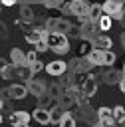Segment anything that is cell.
Returning <instances> with one entry per match:
<instances>
[{
  "mask_svg": "<svg viewBox=\"0 0 125 127\" xmlns=\"http://www.w3.org/2000/svg\"><path fill=\"white\" fill-rule=\"evenodd\" d=\"M46 42H48L50 50L56 52V54H60V56H63V54L69 52V40L63 34H56V32L54 34H48L46 36Z\"/></svg>",
  "mask_w": 125,
  "mask_h": 127,
  "instance_id": "cell-1",
  "label": "cell"
},
{
  "mask_svg": "<svg viewBox=\"0 0 125 127\" xmlns=\"http://www.w3.org/2000/svg\"><path fill=\"white\" fill-rule=\"evenodd\" d=\"M89 2H83V0H73L69 2V10H71V16H75L79 20V24L87 22L89 20Z\"/></svg>",
  "mask_w": 125,
  "mask_h": 127,
  "instance_id": "cell-2",
  "label": "cell"
},
{
  "mask_svg": "<svg viewBox=\"0 0 125 127\" xmlns=\"http://www.w3.org/2000/svg\"><path fill=\"white\" fill-rule=\"evenodd\" d=\"M101 8H103V14L105 16H109V18H123L125 14H123V10H125V4L123 2H117V0H107V2H103L101 4Z\"/></svg>",
  "mask_w": 125,
  "mask_h": 127,
  "instance_id": "cell-3",
  "label": "cell"
},
{
  "mask_svg": "<svg viewBox=\"0 0 125 127\" xmlns=\"http://www.w3.org/2000/svg\"><path fill=\"white\" fill-rule=\"evenodd\" d=\"M97 34H101V32H99V24H97V22L87 20V22L79 24V40H93Z\"/></svg>",
  "mask_w": 125,
  "mask_h": 127,
  "instance_id": "cell-4",
  "label": "cell"
},
{
  "mask_svg": "<svg viewBox=\"0 0 125 127\" xmlns=\"http://www.w3.org/2000/svg\"><path fill=\"white\" fill-rule=\"evenodd\" d=\"M67 65H69V71H71V73H75V75H79V73H87V71L93 67V65H91V62H89L87 58H77V56H75Z\"/></svg>",
  "mask_w": 125,
  "mask_h": 127,
  "instance_id": "cell-5",
  "label": "cell"
},
{
  "mask_svg": "<svg viewBox=\"0 0 125 127\" xmlns=\"http://www.w3.org/2000/svg\"><path fill=\"white\" fill-rule=\"evenodd\" d=\"M26 87H28V93L34 95V97H38V99L48 93V85L44 83V79H38V77H32V79L26 83Z\"/></svg>",
  "mask_w": 125,
  "mask_h": 127,
  "instance_id": "cell-6",
  "label": "cell"
},
{
  "mask_svg": "<svg viewBox=\"0 0 125 127\" xmlns=\"http://www.w3.org/2000/svg\"><path fill=\"white\" fill-rule=\"evenodd\" d=\"M46 71L50 75H54V77H60V75H65L69 71V65L65 62H62V60H54V62L46 64Z\"/></svg>",
  "mask_w": 125,
  "mask_h": 127,
  "instance_id": "cell-7",
  "label": "cell"
},
{
  "mask_svg": "<svg viewBox=\"0 0 125 127\" xmlns=\"http://www.w3.org/2000/svg\"><path fill=\"white\" fill-rule=\"evenodd\" d=\"M123 71L121 69H113V67H109V69H105L103 73H101V79H103V83L105 85H119L121 83V79H123Z\"/></svg>",
  "mask_w": 125,
  "mask_h": 127,
  "instance_id": "cell-8",
  "label": "cell"
},
{
  "mask_svg": "<svg viewBox=\"0 0 125 127\" xmlns=\"http://www.w3.org/2000/svg\"><path fill=\"white\" fill-rule=\"evenodd\" d=\"M46 36H48V32H46L44 28H32V30L26 32V42L36 46V44H40L42 40H46Z\"/></svg>",
  "mask_w": 125,
  "mask_h": 127,
  "instance_id": "cell-9",
  "label": "cell"
},
{
  "mask_svg": "<svg viewBox=\"0 0 125 127\" xmlns=\"http://www.w3.org/2000/svg\"><path fill=\"white\" fill-rule=\"evenodd\" d=\"M91 44H93V48L95 50H111V46H113V42H111V38L107 36V34H97L93 40H91Z\"/></svg>",
  "mask_w": 125,
  "mask_h": 127,
  "instance_id": "cell-10",
  "label": "cell"
},
{
  "mask_svg": "<svg viewBox=\"0 0 125 127\" xmlns=\"http://www.w3.org/2000/svg\"><path fill=\"white\" fill-rule=\"evenodd\" d=\"M93 50H95V48H93L91 40H77V46H75V54H77V58H87Z\"/></svg>",
  "mask_w": 125,
  "mask_h": 127,
  "instance_id": "cell-11",
  "label": "cell"
},
{
  "mask_svg": "<svg viewBox=\"0 0 125 127\" xmlns=\"http://www.w3.org/2000/svg\"><path fill=\"white\" fill-rule=\"evenodd\" d=\"M8 93H10V99H24L28 95V87L26 83H12L8 87Z\"/></svg>",
  "mask_w": 125,
  "mask_h": 127,
  "instance_id": "cell-12",
  "label": "cell"
},
{
  "mask_svg": "<svg viewBox=\"0 0 125 127\" xmlns=\"http://www.w3.org/2000/svg\"><path fill=\"white\" fill-rule=\"evenodd\" d=\"M81 91H83L87 97H91V95L97 91V81H95L93 75H85V79H83V83H81Z\"/></svg>",
  "mask_w": 125,
  "mask_h": 127,
  "instance_id": "cell-13",
  "label": "cell"
},
{
  "mask_svg": "<svg viewBox=\"0 0 125 127\" xmlns=\"http://www.w3.org/2000/svg\"><path fill=\"white\" fill-rule=\"evenodd\" d=\"M30 119H32V115H30L28 111H24V109H16V111L10 113V121H12V125H18V123H30Z\"/></svg>",
  "mask_w": 125,
  "mask_h": 127,
  "instance_id": "cell-14",
  "label": "cell"
},
{
  "mask_svg": "<svg viewBox=\"0 0 125 127\" xmlns=\"http://www.w3.org/2000/svg\"><path fill=\"white\" fill-rule=\"evenodd\" d=\"M10 62H12V65H28L26 54H24L20 48H12V50H10Z\"/></svg>",
  "mask_w": 125,
  "mask_h": 127,
  "instance_id": "cell-15",
  "label": "cell"
},
{
  "mask_svg": "<svg viewBox=\"0 0 125 127\" xmlns=\"http://www.w3.org/2000/svg\"><path fill=\"white\" fill-rule=\"evenodd\" d=\"M32 117L40 123V125H46V123H52V117H50V111L44 109V107H36L32 111Z\"/></svg>",
  "mask_w": 125,
  "mask_h": 127,
  "instance_id": "cell-16",
  "label": "cell"
},
{
  "mask_svg": "<svg viewBox=\"0 0 125 127\" xmlns=\"http://www.w3.org/2000/svg\"><path fill=\"white\" fill-rule=\"evenodd\" d=\"M20 20H22V22H26V24L34 22V20H36L34 8H32V6H28V4H22V6H20Z\"/></svg>",
  "mask_w": 125,
  "mask_h": 127,
  "instance_id": "cell-17",
  "label": "cell"
},
{
  "mask_svg": "<svg viewBox=\"0 0 125 127\" xmlns=\"http://www.w3.org/2000/svg\"><path fill=\"white\" fill-rule=\"evenodd\" d=\"M63 93H65V87L63 85H60V83H50L48 85V95L52 97V99H62L63 97Z\"/></svg>",
  "mask_w": 125,
  "mask_h": 127,
  "instance_id": "cell-18",
  "label": "cell"
},
{
  "mask_svg": "<svg viewBox=\"0 0 125 127\" xmlns=\"http://www.w3.org/2000/svg\"><path fill=\"white\" fill-rule=\"evenodd\" d=\"M65 113H67V111H65L62 105H60V107H56V109H52V111H50L52 123H54V125H60V123H62V119L65 117Z\"/></svg>",
  "mask_w": 125,
  "mask_h": 127,
  "instance_id": "cell-19",
  "label": "cell"
},
{
  "mask_svg": "<svg viewBox=\"0 0 125 127\" xmlns=\"http://www.w3.org/2000/svg\"><path fill=\"white\" fill-rule=\"evenodd\" d=\"M113 119L119 127H125V107L123 105H117L113 107Z\"/></svg>",
  "mask_w": 125,
  "mask_h": 127,
  "instance_id": "cell-20",
  "label": "cell"
},
{
  "mask_svg": "<svg viewBox=\"0 0 125 127\" xmlns=\"http://www.w3.org/2000/svg\"><path fill=\"white\" fill-rule=\"evenodd\" d=\"M101 16H103L101 4H91V6H89V20H91V22H99Z\"/></svg>",
  "mask_w": 125,
  "mask_h": 127,
  "instance_id": "cell-21",
  "label": "cell"
},
{
  "mask_svg": "<svg viewBox=\"0 0 125 127\" xmlns=\"http://www.w3.org/2000/svg\"><path fill=\"white\" fill-rule=\"evenodd\" d=\"M87 60L91 62L93 67H95V65H103V50H93V52L87 56Z\"/></svg>",
  "mask_w": 125,
  "mask_h": 127,
  "instance_id": "cell-22",
  "label": "cell"
},
{
  "mask_svg": "<svg viewBox=\"0 0 125 127\" xmlns=\"http://www.w3.org/2000/svg\"><path fill=\"white\" fill-rule=\"evenodd\" d=\"M97 24H99V32H101V34H103V32H109V28H111V24H113V18H109V16L103 14Z\"/></svg>",
  "mask_w": 125,
  "mask_h": 127,
  "instance_id": "cell-23",
  "label": "cell"
},
{
  "mask_svg": "<svg viewBox=\"0 0 125 127\" xmlns=\"http://www.w3.org/2000/svg\"><path fill=\"white\" fill-rule=\"evenodd\" d=\"M75 73H71V71H67L65 75H63V87L65 89H71V87H75Z\"/></svg>",
  "mask_w": 125,
  "mask_h": 127,
  "instance_id": "cell-24",
  "label": "cell"
},
{
  "mask_svg": "<svg viewBox=\"0 0 125 127\" xmlns=\"http://www.w3.org/2000/svg\"><path fill=\"white\" fill-rule=\"evenodd\" d=\"M113 117V109H109V107H99L97 109V119L99 121H105V119H111Z\"/></svg>",
  "mask_w": 125,
  "mask_h": 127,
  "instance_id": "cell-25",
  "label": "cell"
},
{
  "mask_svg": "<svg viewBox=\"0 0 125 127\" xmlns=\"http://www.w3.org/2000/svg\"><path fill=\"white\" fill-rule=\"evenodd\" d=\"M63 6H65V2H58V0H48V2H44V8H48V10H63Z\"/></svg>",
  "mask_w": 125,
  "mask_h": 127,
  "instance_id": "cell-26",
  "label": "cell"
},
{
  "mask_svg": "<svg viewBox=\"0 0 125 127\" xmlns=\"http://www.w3.org/2000/svg\"><path fill=\"white\" fill-rule=\"evenodd\" d=\"M117 60V56L113 54V50H105L103 52V65H113Z\"/></svg>",
  "mask_w": 125,
  "mask_h": 127,
  "instance_id": "cell-27",
  "label": "cell"
},
{
  "mask_svg": "<svg viewBox=\"0 0 125 127\" xmlns=\"http://www.w3.org/2000/svg\"><path fill=\"white\" fill-rule=\"evenodd\" d=\"M75 121H77V119H75V117L67 111V113H65V117L62 119V123H60L58 127H75Z\"/></svg>",
  "mask_w": 125,
  "mask_h": 127,
  "instance_id": "cell-28",
  "label": "cell"
},
{
  "mask_svg": "<svg viewBox=\"0 0 125 127\" xmlns=\"http://www.w3.org/2000/svg\"><path fill=\"white\" fill-rule=\"evenodd\" d=\"M26 62H28V65H32V64L38 62V60H36V50H30V52L26 54Z\"/></svg>",
  "mask_w": 125,
  "mask_h": 127,
  "instance_id": "cell-29",
  "label": "cell"
},
{
  "mask_svg": "<svg viewBox=\"0 0 125 127\" xmlns=\"http://www.w3.org/2000/svg\"><path fill=\"white\" fill-rule=\"evenodd\" d=\"M30 69H32V73H38V71H42V69H44V62H40V60H38L36 64H32V65H30Z\"/></svg>",
  "mask_w": 125,
  "mask_h": 127,
  "instance_id": "cell-30",
  "label": "cell"
},
{
  "mask_svg": "<svg viewBox=\"0 0 125 127\" xmlns=\"http://www.w3.org/2000/svg\"><path fill=\"white\" fill-rule=\"evenodd\" d=\"M34 48H36V52H46V50H50V46H48V42H46V40H42V42H40V44H36Z\"/></svg>",
  "mask_w": 125,
  "mask_h": 127,
  "instance_id": "cell-31",
  "label": "cell"
},
{
  "mask_svg": "<svg viewBox=\"0 0 125 127\" xmlns=\"http://www.w3.org/2000/svg\"><path fill=\"white\" fill-rule=\"evenodd\" d=\"M14 4H16L14 0H2V6H4V8H8V6H14Z\"/></svg>",
  "mask_w": 125,
  "mask_h": 127,
  "instance_id": "cell-32",
  "label": "cell"
},
{
  "mask_svg": "<svg viewBox=\"0 0 125 127\" xmlns=\"http://www.w3.org/2000/svg\"><path fill=\"white\" fill-rule=\"evenodd\" d=\"M119 89L125 93V75H123V79H121V83H119Z\"/></svg>",
  "mask_w": 125,
  "mask_h": 127,
  "instance_id": "cell-33",
  "label": "cell"
},
{
  "mask_svg": "<svg viewBox=\"0 0 125 127\" xmlns=\"http://www.w3.org/2000/svg\"><path fill=\"white\" fill-rule=\"evenodd\" d=\"M121 46L125 48V30H121Z\"/></svg>",
  "mask_w": 125,
  "mask_h": 127,
  "instance_id": "cell-34",
  "label": "cell"
},
{
  "mask_svg": "<svg viewBox=\"0 0 125 127\" xmlns=\"http://www.w3.org/2000/svg\"><path fill=\"white\" fill-rule=\"evenodd\" d=\"M12 127H30V123H18V125H12Z\"/></svg>",
  "mask_w": 125,
  "mask_h": 127,
  "instance_id": "cell-35",
  "label": "cell"
},
{
  "mask_svg": "<svg viewBox=\"0 0 125 127\" xmlns=\"http://www.w3.org/2000/svg\"><path fill=\"white\" fill-rule=\"evenodd\" d=\"M93 127H101V125H99V123H97V125H93Z\"/></svg>",
  "mask_w": 125,
  "mask_h": 127,
  "instance_id": "cell-36",
  "label": "cell"
},
{
  "mask_svg": "<svg viewBox=\"0 0 125 127\" xmlns=\"http://www.w3.org/2000/svg\"><path fill=\"white\" fill-rule=\"evenodd\" d=\"M123 14H125V10H123Z\"/></svg>",
  "mask_w": 125,
  "mask_h": 127,
  "instance_id": "cell-37",
  "label": "cell"
}]
</instances>
